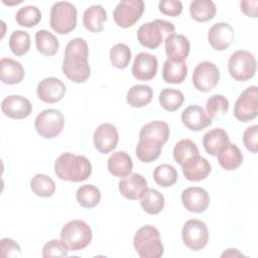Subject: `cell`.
Instances as JSON below:
<instances>
[{
    "instance_id": "obj_1",
    "label": "cell",
    "mask_w": 258,
    "mask_h": 258,
    "mask_svg": "<svg viewBox=\"0 0 258 258\" xmlns=\"http://www.w3.org/2000/svg\"><path fill=\"white\" fill-rule=\"evenodd\" d=\"M88 56L89 46L84 38L76 37L70 40L66 46L61 64L63 75L74 83H85L91 76Z\"/></svg>"
},
{
    "instance_id": "obj_2",
    "label": "cell",
    "mask_w": 258,
    "mask_h": 258,
    "mask_svg": "<svg viewBox=\"0 0 258 258\" xmlns=\"http://www.w3.org/2000/svg\"><path fill=\"white\" fill-rule=\"evenodd\" d=\"M54 172L61 180L81 182L92 174V164L84 155L61 153L54 162Z\"/></svg>"
},
{
    "instance_id": "obj_3",
    "label": "cell",
    "mask_w": 258,
    "mask_h": 258,
    "mask_svg": "<svg viewBox=\"0 0 258 258\" xmlns=\"http://www.w3.org/2000/svg\"><path fill=\"white\" fill-rule=\"evenodd\" d=\"M133 245L141 258H160L164 248L159 231L150 225L141 227L134 235Z\"/></svg>"
},
{
    "instance_id": "obj_4",
    "label": "cell",
    "mask_w": 258,
    "mask_h": 258,
    "mask_svg": "<svg viewBox=\"0 0 258 258\" xmlns=\"http://www.w3.org/2000/svg\"><path fill=\"white\" fill-rule=\"evenodd\" d=\"M174 25L163 19H155L142 24L137 30L139 43L149 49H156L163 40L174 33Z\"/></svg>"
},
{
    "instance_id": "obj_5",
    "label": "cell",
    "mask_w": 258,
    "mask_h": 258,
    "mask_svg": "<svg viewBox=\"0 0 258 258\" xmlns=\"http://www.w3.org/2000/svg\"><path fill=\"white\" fill-rule=\"evenodd\" d=\"M92 229L82 220L68 222L60 231V241L69 251H79L86 248L92 241Z\"/></svg>"
},
{
    "instance_id": "obj_6",
    "label": "cell",
    "mask_w": 258,
    "mask_h": 258,
    "mask_svg": "<svg viewBox=\"0 0 258 258\" xmlns=\"http://www.w3.org/2000/svg\"><path fill=\"white\" fill-rule=\"evenodd\" d=\"M77 8L67 1L56 2L50 9V27L58 34H68L77 26Z\"/></svg>"
},
{
    "instance_id": "obj_7",
    "label": "cell",
    "mask_w": 258,
    "mask_h": 258,
    "mask_svg": "<svg viewBox=\"0 0 258 258\" xmlns=\"http://www.w3.org/2000/svg\"><path fill=\"white\" fill-rule=\"evenodd\" d=\"M256 70V58L248 50H236L229 57L228 71L235 81L245 82L252 79L255 76Z\"/></svg>"
},
{
    "instance_id": "obj_8",
    "label": "cell",
    "mask_w": 258,
    "mask_h": 258,
    "mask_svg": "<svg viewBox=\"0 0 258 258\" xmlns=\"http://www.w3.org/2000/svg\"><path fill=\"white\" fill-rule=\"evenodd\" d=\"M63 126V115L56 109H45L41 111L34 121V128L37 134L45 139H51L59 135Z\"/></svg>"
},
{
    "instance_id": "obj_9",
    "label": "cell",
    "mask_w": 258,
    "mask_h": 258,
    "mask_svg": "<svg viewBox=\"0 0 258 258\" xmlns=\"http://www.w3.org/2000/svg\"><path fill=\"white\" fill-rule=\"evenodd\" d=\"M181 237L184 245L192 250L204 249L209 241V231L207 225L198 219L187 220L182 227Z\"/></svg>"
},
{
    "instance_id": "obj_10",
    "label": "cell",
    "mask_w": 258,
    "mask_h": 258,
    "mask_svg": "<svg viewBox=\"0 0 258 258\" xmlns=\"http://www.w3.org/2000/svg\"><path fill=\"white\" fill-rule=\"evenodd\" d=\"M143 11L144 2L142 0H122L115 7L113 18L119 27L128 28L141 18Z\"/></svg>"
},
{
    "instance_id": "obj_11",
    "label": "cell",
    "mask_w": 258,
    "mask_h": 258,
    "mask_svg": "<svg viewBox=\"0 0 258 258\" xmlns=\"http://www.w3.org/2000/svg\"><path fill=\"white\" fill-rule=\"evenodd\" d=\"M191 79L192 84L198 91L207 93L217 87L220 81V71L214 62L204 60L197 64Z\"/></svg>"
},
{
    "instance_id": "obj_12",
    "label": "cell",
    "mask_w": 258,
    "mask_h": 258,
    "mask_svg": "<svg viewBox=\"0 0 258 258\" xmlns=\"http://www.w3.org/2000/svg\"><path fill=\"white\" fill-rule=\"evenodd\" d=\"M258 115L257 87L251 86L245 89L237 99L234 106V116L241 122H248Z\"/></svg>"
},
{
    "instance_id": "obj_13",
    "label": "cell",
    "mask_w": 258,
    "mask_h": 258,
    "mask_svg": "<svg viewBox=\"0 0 258 258\" xmlns=\"http://www.w3.org/2000/svg\"><path fill=\"white\" fill-rule=\"evenodd\" d=\"M93 141L95 148L99 152L107 154L117 147L119 141L118 130L111 123H103L95 130Z\"/></svg>"
},
{
    "instance_id": "obj_14",
    "label": "cell",
    "mask_w": 258,
    "mask_h": 258,
    "mask_svg": "<svg viewBox=\"0 0 258 258\" xmlns=\"http://www.w3.org/2000/svg\"><path fill=\"white\" fill-rule=\"evenodd\" d=\"M1 110L5 116L15 120H21L28 117L32 112L30 101L19 95H10L3 99Z\"/></svg>"
},
{
    "instance_id": "obj_15",
    "label": "cell",
    "mask_w": 258,
    "mask_h": 258,
    "mask_svg": "<svg viewBox=\"0 0 258 258\" xmlns=\"http://www.w3.org/2000/svg\"><path fill=\"white\" fill-rule=\"evenodd\" d=\"M67 92L64 84L56 78L48 77L39 82L36 88L37 97L44 103L59 102Z\"/></svg>"
},
{
    "instance_id": "obj_16",
    "label": "cell",
    "mask_w": 258,
    "mask_h": 258,
    "mask_svg": "<svg viewBox=\"0 0 258 258\" xmlns=\"http://www.w3.org/2000/svg\"><path fill=\"white\" fill-rule=\"evenodd\" d=\"M181 203L185 210L190 213H204L210 204L208 191L199 186H190L182 190Z\"/></svg>"
},
{
    "instance_id": "obj_17",
    "label": "cell",
    "mask_w": 258,
    "mask_h": 258,
    "mask_svg": "<svg viewBox=\"0 0 258 258\" xmlns=\"http://www.w3.org/2000/svg\"><path fill=\"white\" fill-rule=\"evenodd\" d=\"M158 60L155 55L147 52H139L132 64V75L139 81H150L157 74Z\"/></svg>"
},
{
    "instance_id": "obj_18",
    "label": "cell",
    "mask_w": 258,
    "mask_h": 258,
    "mask_svg": "<svg viewBox=\"0 0 258 258\" xmlns=\"http://www.w3.org/2000/svg\"><path fill=\"white\" fill-rule=\"evenodd\" d=\"M234 38V29L227 22H218L214 24L208 32V41L216 50L227 49L232 44Z\"/></svg>"
},
{
    "instance_id": "obj_19",
    "label": "cell",
    "mask_w": 258,
    "mask_h": 258,
    "mask_svg": "<svg viewBox=\"0 0 258 258\" xmlns=\"http://www.w3.org/2000/svg\"><path fill=\"white\" fill-rule=\"evenodd\" d=\"M118 187L124 198L136 201L139 200L147 189V181L143 175L137 172L130 173L119 181Z\"/></svg>"
},
{
    "instance_id": "obj_20",
    "label": "cell",
    "mask_w": 258,
    "mask_h": 258,
    "mask_svg": "<svg viewBox=\"0 0 258 258\" xmlns=\"http://www.w3.org/2000/svg\"><path fill=\"white\" fill-rule=\"evenodd\" d=\"M164 43L165 53L168 59L179 62H183L186 59L189 53L190 44L184 35L172 33L165 38Z\"/></svg>"
},
{
    "instance_id": "obj_21",
    "label": "cell",
    "mask_w": 258,
    "mask_h": 258,
    "mask_svg": "<svg viewBox=\"0 0 258 258\" xmlns=\"http://www.w3.org/2000/svg\"><path fill=\"white\" fill-rule=\"evenodd\" d=\"M181 121L182 124L191 131H201L211 126L213 123L205 109L197 105L188 106L182 111Z\"/></svg>"
},
{
    "instance_id": "obj_22",
    "label": "cell",
    "mask_w": 258,
    "mask_h": 258,
    "mask_svg": "<svg viewBox=\"0 0 258 258\" xmlns=\"http://www.w3.org/2000/svg\"><path fill=\"white\" fill-rule=\"evenodd\" d=\"M182 173L189 181H201L205 179L212 170L211 163L203 156L198 155L181 165Z\"/></svg>"
},
{
    "instance_id": "obj_23",
    "label": "cell",
    "mask_w": 258,
    "mask_h": 258,
    "mask_svg": "<svg viewBox=\"0 0 258 258\" xmlns=\"http://www.w3.org/2000/svg\"><path fill=\"white\" fill-rule=\"evenodd\" d=\"M24 69L22 64L10 57H2L0 60L1 81L7 85L19 84L24 78Z\"/></svg>"
},
{
    "instance_id": "obj_24",
    "label": "cell",
    "mask_w": 258,
    "mask_h": 258,
    "mask_svg": "<svg viewBox=\"0 0 258 258\" xmlns=\"http://www.w3.org/2000/svg\"><path fill=\"white\" fill-rule=\"evenodd\" d=\"M107 167L109 172L114 176L125 177L131 173L133 168V161L127 152L117 151L110 155Z\"/></svg>"
},
{
    "instance_id": "obj_25",
    "label": "cell",
    "mask_w": 258,
    "mask_h": 258,
    "mask_svg": "<svg viewBox=\"0 0 258 258\" xmlns=\"http://www.w3.org/2000/svg\"><path fill=\"white\" fill-rule=\"evenodd\" d=\"M107 20L106 10L102 5H92L88 7L83 15V23L87 30L98 33L104 29V22Z\"/></svg>"
},
{
    "instance_id": "obj_26",
    "label": "cell",
    "mask_w": 258,
    "mask_h": 258,
    "mask_svg": "<svg viewBox=\"0 0 258 258\" xmlns=\"http://www.w3.org/2000/svg\"><path fill=\"white\" fill-rule=\"evenodd\" d=\"M229 142V135L222 128H214L208 131L203 138L204 148L212 156H217L220 150Z\"/></svg>"
},
{
    "instance_id": "obj_27",
    "label": "cell",
    "mask_w": 258,
    "mask_h": 258,
    "mask_svg": "<svg viewBox=\"0 0 258 258\" xmlns=\"http://www.w3.org/2000/svg\"><path fill=\"white\" fill-rule=\"evenodd\" d=\"M219 164L226 170H235L243 162V154L234 143H227L217 154Z\"/></svg>"
},
{
    "instance_id": "obj_28",
    "label": "cell",
    "mask_w": 258,
    "mask_h": 258,
    "mask_svg": "<svg viewBox=\"0 0 258 258\" xmlns=\"http://www.w3.org/2000/svg\"><path fill=\"white\" fill-rule=\"evenodd\" d=\"M169 126L167 123L155 120L145 124L139 132V139H152L164 144L169 138Z\"/></svg>"
},
{
    "instance_id": "obj_29",
    "label": "cell",
    "mask_w": 258,
    "mask_h": 258,
    "mask_svg": "<svg viewBox=\"0 0 258 258\" xmlns=\"http://www.w3.org/2000/svg\"><path fill=\"white\" fill-rule=\"evenodd\" d=\"M163 144L159 141L152 139H139L136 146V156L137 158L145 163L152 162L156 160L161 154Z\"/></svg>"
},
{
    "instance_id": "obj_30",
    "label": "cell",
    "mask_w": 258,
    "mask_h": 258,
    "mask_svg": "<svg viewBox=\"0 0 258 258\" xmlns=\"http://www.w3.org/2000/svg\"><path fill=\"white\" fill-rule=\"evenodd\" d=\"M187 76V67L183 62L166 59L162 68V79L168 84H181Z\"/></svg>"
},
{
    "instance_id": "obj_31",
    "label": "cell",
    "mask_w": 258,
    "mask_h": 258,
    "mask_svg": "<svg viewBox=\"0 0 258 258\" xmlns=\"http://www.w3.org/2000/svg\"><path fill=\"white\" fill-rule=\"evenodd\" d=\"M152 97L153 91L151 87L147 85H135L127 92L126 101L133 108H142L151 102Z\"/></svg>"
},
{
    "instance_id": "obj_32",
    "label": "cell",
    "mask_w": 258,
    "mask_h": 258,
    "mask_svg": "<svg viewBox=\"0 0 258 258\" xmlns=\"http://www.w3.org/2000/svg\"><path fill=\"white\" fill-rule=\"evenodd\" d=\"M217 12L216 4L211 0H196L189 5V13L198 22L212 20Z\"/></svg>"
},
{
    "instance_id": "obj_33",
    "label": "cell",
    "mask_w": 258,
    "mask_h": 258,
    "mask_svg": "<svg viewBox=\"0 0 258 258\" xmlns=\"http://www.w3.org/2000/svg\"><path fill=\"white\" fill-rule=\"evenodd\" d=\"M35 45L38 52L51 56L57 52L59 42L54 34L45 29H40L35 33Z\"/></svg>"
},
{
    "instance_id": "obj_34",
    "label": "cell",
    "mask_w": 258,
    "mask_h": 258,
    "mask_svg": "<svg viewBox=\"0 0 258 258\" xmlns=\"http://www.w3.org/2000/svg\"><path fill=\"white\" fill-rule=\"evenodd\" d=\"M142 209L149 215L159 214L164 207V197L154 188H147L139 199Z\"/></svg>"
},
{
    "instance_id": "obj_35",
    "label": "cell",
    "mask_w": 258,
    "mask_h": 258,
    "mask_svg": "<svg viewBox=\"0 0 258 258\" xmlns=\"http://www.w3.org/2000/svg\"><path fill=\"white\" fill-rule=\"evenodd\" d=\"M76 198L81 207L92 209L99 205L101 201V191L93 184H84L78 188Z\"/></svg>"
},
{
    "instance_id": "obj_36",
    "label": "cell",
    "mask_w": 258,
    "mask_h": 258,
    "mask_svg": "<svg viewBox=\"0 0 258 258\" xmlns=\"http://www.w3.org/2000/svg\"><path fill=\"white\" fill-rule=\"evenodd\" d=\"M198 155H200L198 146L190 139H182L178 141L173 148V158L180 166Z\"/></svg>"
},
{
    "instance_id": "obj_37",
    "label": "cell",
    "mask_w": 258,
    "mask_h": 258,
    "mask_svg": "<svg viewBox=\"0 0 258 258\" xmlns=\"http://www.w3.org/2000/svg\"><path fill=\"white\" fill-rule=\"evenodd\" d=\"M30 188L40 198H49L55 191V183L48 175L38 173L31 178Z\"/></svg>"
},
{
    "instance_id": "obj_38",
    "label": "cell",
    "mask_w": 258,
    "mask_h": 258,
    "mask_svg": "<svg viewBox=\"0 0 258 258\" xmlns=\"http://www.w3.org/2000/svg\"><path fill=\"white\" fill-rule=\"evenodd\" d=\"M158 101L161 107L169 112H174L182 105L184 101L183 93L175 89H163L158 96Z\"/></svg>"
},
{
    "instance_id": "obj_39",
    "label": "cell",
    "mask_w": 258,
    "mask_h": 258,
    "mask_svg": "<svg viewBox=\"0 0 258 258\" xmlns=\"http://www.w3.org/2000/svg\"><path fill=\"white\" fill-rule=\"evenodd\" d=\"M178 174L176 169L167 163L156 166L153 170V179L155 183L162 187L172 186L177 180Z\"/></svg>"
},
{
    "instance_id": "obj_40",
    "label": "cell",
    "mask_w": 258,
    "mask_h": 258,
    "mask_svg": "<svg viewBox=\"0 0 258 258\" xmlns=\"http://www.w3.org/2000/svg\"><path fill=\"white\" fill-rule=\"evenodd\" d=\"M15 20L20 26L30 28L39 23L41 20V12L36 6L27 5L16 12Z\"/></svg>"
},
{
    "instance_id": "obj_41",
    "label": "cell",
    "mask_w": 258,
    "mask_h": 258,
    "mask_svg": "<svg viewBox=\"0 0 258 258\" xmlns=\"http://www.w3.org/2000/svg\"><path fill=\"white\" fill-rule=\"evenodd\" d=\"M30 36L24 30H14L9 37V48L16 56L26 54L30 48Z\"/></svg>"
},
{
    "instance_id": "obj_42",
    "label": "cell",
    "mask_w": 258,
    "mask_h": 258,
    "mask_svg": "<svg viewBox=\"0 0 258 258\" xmlns=\"http://www.w3.org/2000/svg\"><path fill=\"white\" fill-rule=\"evenodd\" d=\"M229 110V101L223 95H213L206 103V113L211 119L224 116Z\"/></svg>"
},
{
    "instance_id": "obj_43",
    "label": "cell",
    "mask_w": 258,
    "mask_h": 258,
    "mask_svg": "<svg viewBox=\"0 0 258 258\" xmlns=\"http://www.w3.org/2000/svg\"><path fill=\"white\" fill-rule=\"evenodd\" d=\"M131 59V50L125 43H117L110 50V61L116 69H125Z\"/></svg>"
},
{
    "instance_id": "obj_44",
    "label": "cell",
    "mask_w": 258,
    "mask_h": 258,
    "mask_svg": "<svg viewBox=\"0 0 258 258\" xmlns=\"http://www.w3.org/2000/svg\"><path fill=\"white\" fill-rule=\"evenodd\" d=\"M68 248L60 240L52 239L46 242L42 248V257H67L68 256Z\"/></svg>"
},
{
    "instance_id": "obj_45",
    "label": "cell",
    "mask_w": 258,
    "mask_h": 258,
    "mask_svg": "<svg viewBox=\"0 0 258 258\" xmlns=\"http://www.w3.org/2000/svg\"><path fill=\"white\" fill-rule=\"evenodd\" d=\"M244 146L252 153L258 151V126L252 125L248 127L243 133Z\"/></svg>"
},
{
    "instance_id": "obj_46",
    "label": "cell",
    "mask_w": 258,
    "mask_h": 258,
    "mask_svg": "<svg viewBox=\"0 0 258 258\" xmlns=\"http://www.w3.org/2000/svg\"><path fill=\"white\" fill-rule=\"evenodd\" d=\"M1 255L6 258H15L21 255L20 246L10 238H3L0 241Z\"/></svg>"
},
{
    "instance_id": "obj_47",
    "label": "cell",
    "mask_w": 258,
    "mask_h": 258,
    "mask_svg": "<svg viewBox=\"0 0 258 258\" xmlns=\"http://www.w3.org/2000/svg\"><path fill=\"white\" fill-rule=\"evenodd\" d=\"M158 8L162 14L170 16V17H176L182 11V4L180 1L164 0V1L159 2Z\"/></svg>"
},
{
    "instance_id": "obj_48",
    "label": "cell",
    "mask_w": 258,
    "mask_h": 258,
    "mask_svg": "<svg viewBox=\"0 0 258 258\" xmlns=\"http://www.w3.org/2000/svg\"><path fill=\"white\" fill-rule=\"evenodd\" d=\"M257 5H258L257 0H246V1L240 2L241 11L247 16L253 17V18L257 17Z\"/></svg>"
},
{
    "instance_id": "obj_49",
    "label": "cell",
    "mask_w": 258,
    "mask_h": 258,
    "mask_svg": "<svg viewBox=\"0 0 258 258\" xmlns=\"http://www.w3.org/2000/svg\"><path fill=\"white\" fill-rule=\"evenodd\" d=\"M239 256H244V255L241 252H239L237 249H227L221 255V257H239Z\"/></svg>"
}]
</instances>
